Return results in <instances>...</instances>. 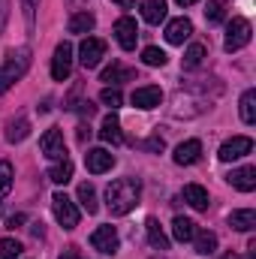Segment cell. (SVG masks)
I'll use <instances>...</instances> for the list:
<instances>
[{
  "mask_svg": "<svg viewBox=\"0 0 256 259\" xmlns=\"http://www.w3.org/2000/svg\"><path fill=\"white\" fill-rule=\"evenodd\" d=\"M100 139L103 142H112V145H121L124 142V133H121V121L115 115H106L103 118V127H100Z\"/></svg>",
  "mask_w": 256,
  "mask_h": 259,
  "instance_id": "obj_17",
  "label": "cell"
},
{
  "mask_svg": "<svg viewBox=\"0 0 256 259\" xmlns=\"http://www.w3.org/2000/svg\"><path fill=\"white\" fill-rule=\"evenodd\" d=\"M250 42V21L247 18H232L229 27H226V39H223V49L226 52H238Z\"/></svg>",
  "mask_w": 256,
  "mask_h": 259,
  "instance_id": "obj_3",
  "label": "cell"
},
{
  "mask_svg": "<svg viewBox=\"0 0 256 259\" xmlns=\"http://www.w3.org/2000/svg\"><path fill=\"white\" fill-rule=\"evenodd\" d=\"M205 18H208V24H220L226 18V0H208Z\"/></svg>",
  "mask_w": 256,
  "mask_h": 259,
  "instance_id": "obj_29",
  "label": "cell"
},
{
  "mask_svg": "<svg viewBox=\"0 0 256 259\" xmlns=\"http://www.w3.org/2000/svg\"><path fill=\"white\" fill-rule=\"evenodd\" d=\"M84 166H88L91 175H103V172H109V169L115 166V157H112L106 148H94V151L84 154Z\"/></svg>",
  "mask_w": 256,
  "mask_h": 259,
  "instance_id": "obj_12",
  "label": "cell"
},
{
  "mask_svg": "<svg viewBox=\"0 0 256 259\" xmlns=\"http://www.w3.org/2000/svg\"><path fill=\"white\" fill-rule=\"evenodd\" d=\"M220 259H238V256H235V253L229 250V253H223V256H220Z\"/></svg>",
  "mask_w": 256,
  "mask_h": 259,
  "instance_id": "obj_45",
  "label": "cell"
},
{
  "mask_svg": "<svg viewBox=\"0 0 256 259\" xmlns=\"http://www.w3.org/2000/svg\"><path fill=\"white\" fill-rule=\"evenodd\" d=\"M229 226L238 229V232H250L256 226V211L253 208H238V211H232V214H229Z\"/></svg>",
  "mask_w": 256,
  "mask_h": 259,
  "instance_id": "obj_16",
  "label": "cell"
},
{
  "mask_svg": "<svg viewBox=\"0 0 256 259\" xmlns=\"http://www.w3.org/2000/svg\"><path fill=\"white\" fill-rule=\"evenodd\" d=\"M9 88H12V78H9V75H6V69L0 66V94H6Z\"/></svg>",
  "mask_w": 256,
  "mask_h": 259,
  "instance_id": "obj_38",
  "label": "cell"
},
{
  "mask_svg": "<svg viewBox=\"0 0 256 259\" xmlns=\"http://www.w3.org/2000/svg\"><path fill=\"white\" fill-rule=\"evenodd\" d=\"M100 103H103V106H109V109L115 112V109L124 103V97H121V91H118V88H103V94H100Z\"/></svg>",
  "mask_w": 256,
  "mask_h": 259,
  "instance_id": "obj_34",
  "label": "cell"
},
{
  "mask_svg": "<svg viewBox=\"0 0 256 259\" xmlns=\"http://www.w3.org/2000/svg\"><path fill=\"white\" fill-rule=\"evenodd\" d=\"M21 244L15 238H0V259H18L21 256Z\"/></svg>",
  "mask_w": 256,
  "mask_h": 259,
  "instance_id": "obj_33",
  "label": "cell"
},
{
  "mask_svg": "<svg viewBox=\"0 0 256 259\" xmlns=\"http://www.w3.org/2000/svg\"><path fill=\"white\" fill-rule=\"evenodd\" d=\"M103 58H106V42L97 39V36H84L81 46H78V61H81V66L84 69H94V66H100Z\"/></svg>",
  "mask_w": 256,
  "mask_h": 259,
  "instance_id": "obj_5",
  "label": "cell"
},
{
  "mask_svg": "<svg viewBox=\"0 0 256 259\" xmlns=\"http://www.w3.org/2000/svg\"><path fill=\"white\" fill-rule=\"evenodd\" d=\"M193 33V21L190 18H172L169 24H166V42H172V46H184V39H190Z\"/></svg>",
  "mask_w": 256,
  "mask_h": 259,
  "instance_id": "obj_13",
  "label": "cell"
},
{
  "mask_svg": "<svg viewBox=\"0 0 256 259\" xmlns=\"http://www.w3.org/2000/svg\"><path fill=\"white\" fill-rule=\"evenodd\" d=\"M94 24H97V18H94L91 12H75V15L69 18V33H91Z\"/></svg>",
  "mask_w": 256,
  "mask_h": 259,
  "instance_id": "obj_24",
  "label": "cell"
},
{
  "mask_svg": "<svg viewBox=\"0 0 256 259\" xmlns=\"http://www.w3.org/2000/svg\"><path fill=\"white\" fill-rule=\"evenodd\" d=\"M226 181H229L235 190H241V193H250V190H256V169H253V166L232 169V172L226 175Z\"/></svg>",
  "mask_w": 256,
  "mask_h": 259,
  "instance_id": "obj_14",
  "label": "cell"
},
{
  "mask_svg": "<svg viewBox=\"0 0 256 259\" xmlns=\"http://www.w3.org/2000/svg\"><path fill=\"white\" fill-rule=\"evenodd\" d=\"M78 202H81V208L88 211V214H97L100 211V205H97V190H94V184H78Z\"/></svg>",
  "mask_w": 256,
  "mask_h": 259,
  "instance_id": "obj_25",
  "label": "cell"
},
{
  "mask_svg": "<svg viewBox=\"0 0 256 259\" xmlns=\"http://www.w3.org/2000/svg\"><path fill=\"white\" fill-rule=\"evenodd\" d=\"M202 61H205V46L202 42H193L190 49L184 52V69H196Z\"/></svg>",
  "mask_w": 256,
  "mask_h": 259,
  "instance_id": "obj_30",
  "label": "cell"
},
{
  "mask_svg": "<svg viewBox=\"0 0 256 259\" xmlns=\"http://www.w3.org/2000/svg\"><path fill=\"white\" fill-rule=\"evenodd\" d=\"M148 244L154 247V250H169V238H166V232L160 229V223L154 220V217H148Z\"/></svg>",
  "mask_w": 256,
  "mask_h": 259,
  "instance_id": "obj_21",
  "label": "cell"
},
{
  "mask_svg": "<svg viewBox=\"0 0 256 259\" xmlns=\"http://www.w3.org/2000/svg\"><path fill=\"white\" fill-rule=\"evenodd\" d=\"M241 121L244 124H256V91H244L241 94Z\"/></svg>",
  "mask_w": 256,
  "mask_h": 259,
  "instance_id": "obj_27",
  "label": "cell"
},
{
  "mask_svg": "<svg viewBox=\"0 0 256 259\" xmlns=\"http://www.w3.org/2000/svg\"><path fill=\"white\" fill-rule=\"evenodd\" d=\"M115 39H118V46L124 49V52H133L136 49V39H139V24H136V18H118L115 21Z\"/></svg>",
  "mask_w": 256,
  "mask_h": 259,
  "instance_id": "obj_8",
  "label": "cell"
},
{
  "mask_svg": "<svg viewBox=\"0 0 256 259\" xmlns=\"http://www.w3.org/2000/svg\"><path fill=\"white\" fill-rule=\"evenodd\" d=\"M130 78H136V72L127 69V66H121V64H112V66L103 69V81L106 84H121V81H130Z\"/></svg>",
  "mask_w": 256,
  "mask_h": 259,
  "instance_id": "obj_23",
  "label": "cell"
},
{
  "mask_svg": "<svg viewBox=\"0 0 256 259\" xmlns=\"http://www.w3.org/2000/svg\"><path fill=\"white\" fill-rule=\"evenodd\" d=\"M24 220H27L24 214H15V217H9V223H6V226H9V229H15V226H21Z\"/></svg>",
  "mask_w": 256,
  "mask_h": 259,
  "instance_id": "obj_39",
  "label": "cell"
},
{
  "mask_svg": "<svg viewBox=\"0 0 256 259\" xmlns=\"http://www.w3.org/2000/svg\"><path fill=\"white\" fill-rule=\"evenodd\" d=\"M142 18H145L148 24L166 21V3H163V0H142Z\"/></svg>",
  "mask_w": 256,
  "mask_h": 259,
  "instance_id": "obj_19",
  "label": "cell"
},
{
  "mask_svg": "<svg viewBox=\"0 0 256 259\" xmlns=\"http://www.w3.org/2000/svg\"><path fill=\"white\" fill-rule=\"evenodd\" d=\"M69 72H72V46L61 42L55 49V58H52V78L55 81H66Z\"/></svg>",
  "mask_w": 256,
  "mask_h": 259,
  "instance_id": "obj_7",
  "label": "cell"
},
{
  "mask_svg": "<svg viewBox=\"0 0 256 259\" xmlns=\"http://www.w3.org/2000/svg\"><path fill=\"white\" fill-rule=\"evenodd\" d=\"M78 139H81V142H84V139H91V127H84V124H81V127H78Z\"/></svg>",
  "mask_w": 256,
  "mask_h": 259,
  "instance_id": "obj_42",
  "label": "cell"
},
{
  "mask_svg": "<svg viewBox=\"0 0 256 259\" xmlns=\"http://www.w3.org/2000/svg\"><path fill=\"white\" fill-rule=\"evenodd\" d=\"M61 259H81V253H78L75 247H69V250H64V253H61Z\"/></svg>",
  "mask_w": 256,
  "mask_h": 259,
  "instance_id": "obj_40",
  "label": "cell"
},
{
  "mask_svg": "<svg viewBox=\"0 0 256 259\" xmlns=\"http://www.w3.org/2000/svg\"><path fill=\"white\" fill-rule=\"evenodd\" d=\"M142 199V184L139 178H118L106 187V202H109V211L115 217H124L130 214Z\"/></svg>",
  "mask_w": 256,
  "mask_h": 259,
  "instance_id": "obj_1",
  "label": "cell"
},
{
  "mask_svg": "<svg viewBox=\"0 0 256 259\" xmlns=\"http://www.w3.org/2000/svg\"><path fill=\"white\" fill-rule=\"evenodd\" d=\"M9 190H12V163L0 160V199L9 196Z\"/></svg>",
  "mask_w": 256,
  "mask_h": 259,
  "instance_id": "obj_32",
  "label": "cell"
},
{
  "mask_svg": "<svg viewBox=\"0 0 256 259\" xmlns=\"http://www.w3.org/2000/svg\"><path fill=\"white\" fill-rule=\"evenodd\" d=\"M27 133H30V121H27V118H18V121H9L6 139H9V142H21V139H27Z\"/></svg>",
  "mask_w": 256,
  "mask_h": 259,
  "instance_id": "obj_28",
  "label": "cell"
},
{
  "mask_svg": "<svg viewBox=\"0 0 256 259\" xmlns=\"http://www.w3.org/2000/svg\"><path fill=\"white\" fill-rule=\"evenodd\" d=\"M49 178H52L55 184H69V181H72V163H69V160H58V163L49 169Z\"/></svg>",
  "mask_w": 256,
  "mask_h": 259,
  "instance_id": "obj_26",
  "label": "cell"
},
{
  "mask_svg": "<svg viewBox=\"0 0 256 259\" xmlns=\"http://www.w3.org/2000/svg\"><path fill=\"white\" fill-rule=\"evenodd\" d=\"M21 9H24V24H27V30H33V24H36V9H39V0H21Z\"/></svg>",
  "mask_w": 256,
  "mask_h": 259,
  "instance_id": "obj_35",
  "label": "cell"
},
{
  "mask_svg": "<svg viewBox=\"0 0 256 259\" xmlns=\"http://www.w3.org/2000/svg\"><path fill=\"white\" fill-rule=\"evenodd\" d=\"M112 3H118V6H121V9H130V6H133V3H136V0H112Z\"/></svg>",
  "mask_w": 256,
  "mask_h": 259,
  "instance_id": "obj_43",
  "label": "cell"
},
{
  "mask_svg": "<svg viewBox=\"0 0 256 259\" xmlns=\"http://www.w3.org/2000/svg\"><path fill=\"white\" fill-rule=\"evenodd\" d=\"M178 6H190V3H196V0H175Z\"/></svg>",
  "mask_w": 256,
  "mask_h": 259,
  "instance_id": "obj_44",
  "label": "cell"
},
{
  "mask_svg": "<svg viewBox=\"0 0 256 259\" xmlns=\"http://www.w3.org/2000/svg\"><path fill=\"white\" fill-rule=\"evenodd\" d=\"M193 244H196V253H202V256H211L214 250H217V235L214 232H208V229H196V235H193Z\"/></svg>",
  "mask_w": 256,
  "mask_h": 259,
  "instance_id": "obj_22",
  "label": "cell"
},
{
  "mask_svg": "<svg viewBox=\"0 0 256 259\" xmlns=\"http://www.w3.org/2000/svg\"><path fill=\"white\" fill-rule=\"evenodd\" d=\"M39 148H42V157H49V160H66L64 133H61L58 127H52V130H46V133H42Z\"/></svg>",
  "mask_w": 256,
  "mask_h": 259,
  "instance_id": "obj_6",
  "label": "cell"
},
{
  "mask_svg": "<svg viewBox=\"0 0 256 259\" xmlns=\"http://www.w3.org/2000/svg\"><path fill=\"white\" fill-rule=\"evenodd\" d=\"M250 151H253V139H250V136H232L229 142H223V145H220L217 157H220L223 163H232V160L247 157Z\"/></svg>",
  "mask_w": 256,
  "mask_h": 259,
  "instance_id": "obj_4",
  "label": "cell"
},
{
  "mask_svg": "<svg viewBox=\"0 0 256 259\" xmlns=\"http://www.w3.org/2000/svg\"><path fill=\"white\" fill-rule=\"evenodd\" d=\"M6 21H9V0H0V33L6 30Z\"/></svg>",
  "mask_w": 256,
  "mask_h": 259,
  "instance_id": "obj_36",
  "label": "cell"
},
{
  "mask_svg": "<svg viewBox=\"0 0 256 259\" xmlns=\"http://www.w3.org/2000/svg\"><path fill=\"white\" fill-rule=\"evenodd\" d=\"M142 61H145L148 66H166V61H169V58H166V52H163V49L148 46V49L142 52Z\"/></svg>",
  "mask_w": 256,
  "mask_h": 259,
  "instance_id": "obj_31",
  "label": "cell"
},
{
  "mask_svg": "<svg viewBox=\"0 0 256 259\" xmlns=\"http://www.w3.org/2000/svg\"><path fill=\"white\" fill-rule=\"evenodd\" d=\"M193 235H196V223H193L190 217H175L172 220V238L175 241H193Z\"/></svg>",
  "mask_w": 256,
  "mask_h": 259,
  "instance_id": "obj_20",
  "label": "cell"
},
{
  "mask_svg": "<svg viewBox=\"0 0 256 259\" xmlns=\"http://www.w3.org/2000/svg\"><path fill=\"white\" fill-rule=\"evenodd\" d=\"M199 157H202V142L199 139H187L175 148V163L178 166H193V163H199Z\"/></svg>",
  "mask_w": 256,
  "mask_h": 259,
  "instance_id": "obj_15",
  "label": "cell"
},
{
  "mask_svg": "<svg viewBox=\"0 0 256 259\" xmlns=\"http://www.w3.org/2000/svg\"><path fill=\"white\" fill-rule=\"evenodd\" d=\"M27 66H30V49L27 46H21V49H12L9 55H6V75L12 78V81H18L24 72H27Z\"/></svg>",
  "mask_w": 256,
  "mask_h": 259,
  "instance_id": "obj_9",
  "label": "cell"
},
{
  "mask_svg": "<svg viewBox=\"0 0 256 259\" xmlns=\"http://www.w3.org/2000/svg\"><path fill=\"white\" fill-rule=\"evenodd\" d=\"M184 202L196 211H208V190L202 184H187L184 187Z\"/></svg>",
  "mask_w": 256,
  "mask_h": 259,
  "instance_id": "obj_18",
  "label": "cell"
},
{
  "mask_svg": "<svg viewBox=\"0 0 256 259\" xmlns=\"http://www.w3.org/2000/svg\"><path fill=\"white\" fill-rule=\"evenodd\" d=\"M130 100H133L136 109H157L163 103V91L157 84H145V88H136Z\"/></svg>",
  "mask_w": 256,
  "mask_h": 259,
  "instance_id": "obj_11",
  "label": "cell"
},
{
  "mask_svg": "<svg viewBox=\"0 0 256 259\" xmlns=\"http://www.w3.org/2000/svg\"><path fill=\"white\" fill-rule=\"evenodd\" d=\"M91 247L100 250V253H106V256H112V253L118 250V232H115V226H100V229H94V232H91Z\"/></svg>",
  "mask_w": 256,
  "mask_h": 259,
  "instance_id": "obj_10",
  "label": "cell"
},
{
  "mask_svg": "<svg viewBox=\"0 0 256 259\" xmlns=\"http://www.w3.org/2000/svg\"><path fill=\"white\" fill-rule=\"evenodd\" d=\"M148 151H163V139L160 136H154V139H148V142H142Z\"/></svg>",
  "mask_w": 256,
  "mask_h": 259,
  "instance_id": "obj_37",
  "label": "cell"
},
{
  "mask_svg": "<svg viewBox=\"0 0 256 259\" xmlns=\"http://www.w3.org/2000/svg\"><path fill=\"white\" fill-rule=\"evenodd\" d=\"M78 112H81V115H88V118H91V115H94V106H91V103H81V106H78Z\"/></svg>",
  "mask_w": 256,
  "mask_h": 259,
  "instance_id": "obj_41",
  "label": "cell"
},
{
  "mask_svg": "<svg viewBox=\"0 0 256 259\" xmlns=\"http://www.w3.org/2000/svg\"><path fill=\"white\" fill-rule=\"evenodd\" d=\"M52 211H55V220H58L64 229H75V226H78V220H81V214H78L75 202H72L66 193H55V196H52Z\"/></svg>",
  "mask_w": 256,
  "mask_h": 259,
  "instance_id": "obj_2",
  "label": "cell"
}]
</instances>
